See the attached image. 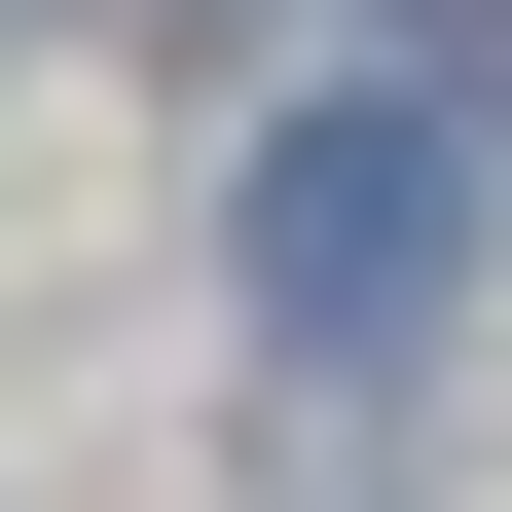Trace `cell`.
I'll return each instance as SVG.
<instances>
[{"label": "cell", "mask_w": 512, "mask_h": 512, "mask_svg": "<svg viewBox=\"0 0 512 512\" xmlns=\"http://www.w3.org/2000/svg\"><path fill=\"white\" fill-rule=\"evenodd\" d=\"M220 293L293 366H403L439 293H476V147L439 110H293V147H220Z\"/></svg>", "instance_id": "1"}, {"label": "cell", "mask_w": 512, "mask_h": 512, "mask_svg": "<svg viewBox=\"0 0 512 512\" xmlns=\"http://www.w3.org/2000/svg\"><path fill=\"white\" fill-rule=\"evenodd\" d=\"M403 37H439V110H512V0H403Z\"/></svg>", "instance_id": "2"}]
</instances>
